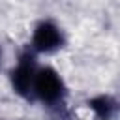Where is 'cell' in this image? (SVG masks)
Segmentation results:
<instances>
[{"mask_svg":"<svg viewBox=\"0 0 120 120\" xmlns=\"http://www.w3.org/2000/svg\"><path fill=\"white\" fill-rule=\"evenodd\" d=\"M34 98L49 107H60L66 98V84L54 68H39L34 81Z\"/></svg>","mask_w":120,"mask_h":120,"instance_id":"obj_1","label":"cell"},{"mask_svg":"<svg viewBox=\"0 0 120 120\" xmlns=\"http://www.w3.org/2000/svg\"><path fill=\"white\" fill-rule=\"evenodd\" d=\"M0 66H2V49H0Z\"/></svg>","mask_w":120,"mask_h":120,"instance_id":"obj_5","label":"cell"},{"mask_svg":"<svg viewBox=\"0 0 120 120\" xmlns=\"http://www.w3.org/2000/svg\"><path fill=\"white\" fill-rule=\"evenodd\" d=\"M36 60L30 52L21 54V58L17 60V66L11 69L9 73V82L11 88L17 96L24 98V99H32L34 98V81H36Z\"/></svg>","mask_w":120,"mask_h":120,"instance_id":"obj_2","label":"cell"},{"mask_svg":"<svg viewBox=\"0 0 120 120\" xmlns=\"http://www.w3.org/2000/svg\"><path fill=\"white\" fill-rule=\"evenodd\" d=\"M90 111L98 120H111L116 112V101L109 96H96L88 101Z\"/></svg>","mask_w":120,"mask_h":120,"instance_id":"obj_4","label":"cell"},{"mask_svg":"<svg viewBox=\"0 0 120 120\" xmlns=\"http://www.w3.org/2000/svg\"><path fill=\"white\" fill-rule=\"evenodd\" d=\"M64 32L62 28L52 22V21H41L38 22V26L34 28V34H32V49L36 52H43V54H51V52H56L64 47Z\"/></svg>","mask_w":120,"mask_h":120,"instance_id":"obj_3","label":"cell"}]
</instances>
